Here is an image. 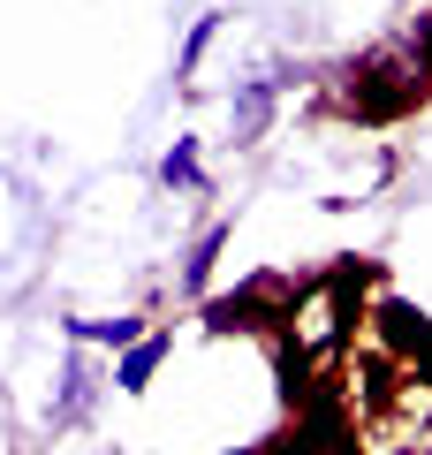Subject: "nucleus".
Here are the masks:
<instances>
[{"label": "nucleus", "mask_w": 432, "mask_h": 455, "mask_svg": "<svg viewBox=\"0 0 432 455\" xmlns=\"http://www.w3.org/2000/svg\"><path fill=\"white\" fill-rule=\"evenodd\" d=\"M364 289H372V266L364 259L319 274L311 289H296V304H288V319H281V349H288V357H304V364L334 357L341 341L356 334V304H364Z\"/></svg>", "instance_id": "nucleus-1"}, {"label": "nucleus", "mask_w": 432, "mask_h": 455, "mask_svg": "<svg viewBox=\"0 0 432 455\" xmlns=\"http://www.w3.org/2000/svg\"><path fill=\"white\" fill-rule=\"evenodd\" d=\"M425 92H432V84H425L417 46H380V53H364V61L349 68V84H341V107H349L356 122H395V114H410Z\"/></svg>", "instance_id": "nucleus-2"}, {"label": "nucleus", "mask_w": 432, "mask_h": 455, "mask_svg": "<svg viewBox=\"0 0 432 455\" xmlns=\"http://www.w3.org/2000/svg\"><path fill=\"white\" fill-rule=\"evenodd\" d=\"M288 304H296V289L266 274V281H243L228 296H205V326L212 334H281Z\"/></svg>", "instance_id": "nucleus-3"}, {"label": "nucleus", "mask_w": 432, "mask_h": 455, "mask_svg": "<svg viewBox=\"0 0 432 455\" xmlns=\"http://www.w3.org/2000/svg\"><path fill=\"white\" fill-rule=\"evenodd\" d=\"M273 92H281V76H251L236 92V145H258L266 137V122H273Z\"/></svg>", "instance_id": "nucleus-4"}, {"label": "nucleus", "mask_w": 432, "mask_h": 455, "mask_svg": "<svg viewBox=\"0 0 432 455\" xmlns=\"http://www.w3.org/2000/svg\"><path fill=\"white\" fill-rule=\"evenodd\" d=\"M160 357H167V341H160V334H144L137 349H122V364H114V387H122V395H144V387H152V372H160Z\"/></svg>", "instance_id": "nucleus-5"}, {"label": "nucleus", "mask_w": 432, "mask_h": 455, "mask_svg": "<svg viewBox=\"0 0 432 455\" xmlns=\"http://www.w3.org/2000/svg\"><path fill=\"white\" fill-rule=\"evenodd\" d=\"M76 341H107V349H137L144 319H76Z\"/></svg>", "instance_id": "nucleus-6"}, {"label": "nucleus", "mask_w": 432, "mask_h": 455, "mask_svg": "<svg viewBox=\"0 0 432 455\" xmlns=\"http://www.w3.org/2000/svg\"><path fill=\"white\" fill-rule=\"evenodd\" d=\"M160 182H167V190H205V175H197V145H190V137H175V152L160 160Z\"/></svg>", "instance_id": "nucleus-7"}, {"label": "nucleus", "mask_w": 432, "mask_h": 455, "mask_svg": "<svg viewBox=\"0 0 432 455\" xmlns=\"http://www.w3.org/2000/svg\"><path fill=\"white\" fill-rule=\"evenodd\" d=\"M220 251H228V228H205V235H197V251L182 259V289H205V274H212V259H220Z\"/></svg>", "instance_id": "nucleus-8"}, {"label": "nucleus", "mask_w": 432, "mask_h": 455, "mask_svg": "<svg viewBox=\"0 0 432 455\" xmlns=\"http://www.w3.org/2000/svg\"><path fill=\"white\" fill-rule=\"evenodd\" d=\"M212 31H220V16H197V31H190V46H182V76H190V68L205 61V46H212Z\"/></svg>", "instance_id": "nucleus-9"}, {"label": "nucleus", "mask_w": 432, "mask_h": 455, "mask_svg": "<svg viewBox=\"0 0 432 455\" xmlns=\"http://www.w3.org/2000/svg\"><path fill=\"white\" fill-rule=\"evenodd\" d=\"M410 46H417V61H425V84H432V16L417 23V38H410Z\"/></svg>", "instance_id": "nucleus-10"}, {"label": "nucleus", "mask_w": 432, "mask_h": 455, "mask_svg": "<svg viewBox=\"0 0 432 455\" xmlns=\"http://www.w3.org/2000/svg\"><path fill=\"white\" fill-rule=\"evenodd\" d=\"M410 448H425V455H432V425H425V433H417V440H410Z\"/></svg>", "instance_id": "nucleus-11"}, {"label": "nucleus", "mask_w": 432, "mask_h": 455, "mask_svg": "<svg viewBox=\"0 0 432 455\" xmlns=\"http://www.w3.org/2000/svg\"><path fill=\"white\" fill-rule=\"evenodd\" d=\"M402 455H425V448H402Z\"/></svg>", "instance_id": "nucleus-12"}]
</instances>
